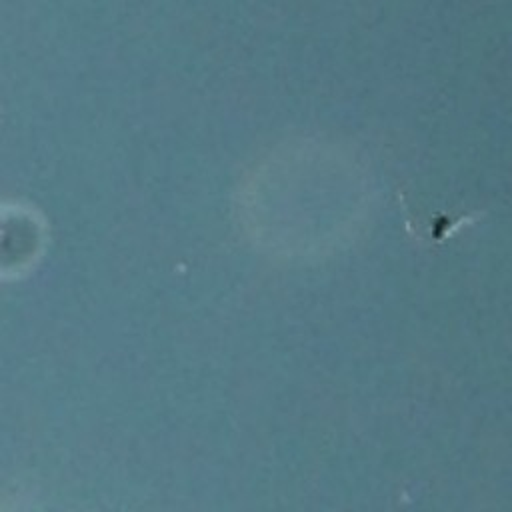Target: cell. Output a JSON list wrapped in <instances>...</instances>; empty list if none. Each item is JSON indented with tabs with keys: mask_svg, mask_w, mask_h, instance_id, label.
<instances>
[{
	"mask_svg": "<svg viewBox=\"0 0 512 512\" xmlns=\"http://www.w3.org/2000/svg\"><path fill=\"white\" fill-rule=\"evenodd\" d=\"M6 512H40V510H38L30 500L18 498V500L12 504V508L6 510Z\"/></svg>",
	"mask_w": 512,
	"mask_h": 512,
	"instance_id": "1",
	"label": "cell"
}]
</instances>
